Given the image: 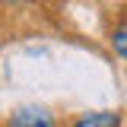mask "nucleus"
<instances>
[{
    "label": "nucleus",
    "mask_w": 127,
    "mask_h": 127,
    "mask_svg": "<svg viewBox=\"0 0 127 127\" xmlns=\"http://www.w3.org/2000/svg\"><path fill=\"white\" fill-rule=\"evenodd\" d=\"M6 127H57V121L41 105H22V108L13 111V118H10Z\"/></svg>",
    "instance_id": "f257e3e1"
},
{
    "label": "nucleus",
    "mask_w": 127,
    "mask_h": 127,
    "mask_svg": "<svg viewBox=\"0 0 127 127\" xmlns=\"http://www.w3.org/2000/svg\"><path fill=\"white\" fill-rule=\"evenodd\" d=\"M73 127H121V118L114 111H92V114H83Z\"/></svg>",
    "instance_id": "f03ea898"
},
{
    "label": "nucleus",
    "mask_w": 127,
    "mask_h": 127,
    "mask_svg": "<svg viewBox=\"0 0 127 127\" xmlns=\"http://www.w3.org/2000/svg\"><path fill=\"white\" fill-rule=\"evenodd\" d=\"M111 45H114V51H118L121 57H127V22H121V26L114 29V35H111Z\"/></svg>",
    "instance_id": "7ed1b4c3"
}]
</instances>
